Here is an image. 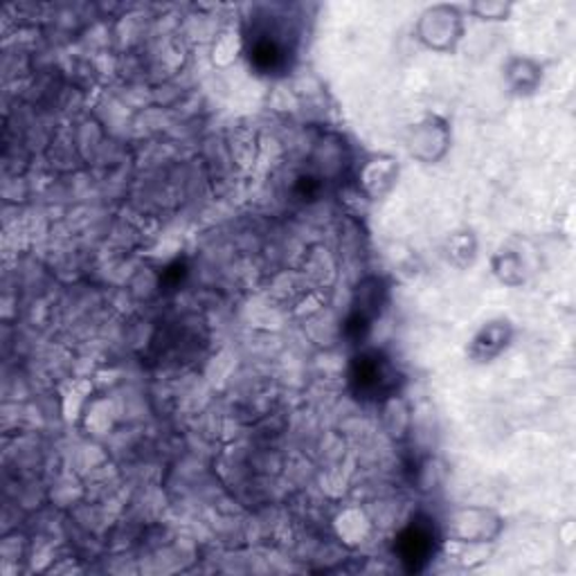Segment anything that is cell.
Segmentation results:
<instances>
[{
  "label": "cell",
  "mask_w": 576,
  "mask_h": 576,
  "mask_svg": "<svg viewBox=\"0 0 576 576\" xmlns=\"http://www.w3.org/2000/svg\"><path fill=\"white\" fill-rule=\"evenodd\" d=\"M352 383L361 396H387L396 387V374L381 354H363L352 370Z\"/></svg>",
  "instance_id": "obj_1"
},
{
  "label": "cell",
  "mask_w": 576,
  "mask_h": 576,
  "mask_svg": "<svg viewBox=\"0 0 576 576\" xmlns=\"http://www.w3.org/2000/svg\"><path fill=\"white\" fill-rule=\"evenodd\" d=\"M396 552L410 572H419L435 554V532L426 523H410L396 541Z\"/></svg>",
  "instance_id": "obj_2"
}]
</instances>
